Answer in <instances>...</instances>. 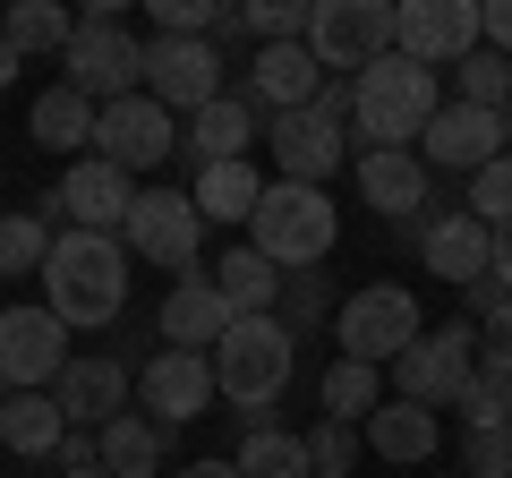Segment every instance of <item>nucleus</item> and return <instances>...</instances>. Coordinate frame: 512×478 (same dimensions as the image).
Segmentation results:
<instances>
[{
    "instance_id": "1",
    "label": "nucleus",
    "mask_w": 512,
    "mask_h": 478,
    "mask_svg": "<svg viewBox=\"0 0 512 478\" xmlns=\"http://www.w3.org/2000/svg\"><path fill=\"white\" fill-rule=\"evenodd\" d=\"M436 111H444L436 69H419L402 52H384L376 69L350 77V137H359V154H419Z\"/></svg>"
},
{
    "instance_id": "2",
    "label": "nucleus",
    "mask_w": 512,
    "mask_h": 478,
    "mask_svg": "<svg viewBox=\"0 0 512 478\" xmlns=\"http://www.w3.org/2000/svg\"><path fill=\"white\" fill-rule=\"evenodd\" d=\"M205 368H214V402H231L248 427H265V410L291 393L299 342L282 316H231V333L205 350Z\"/></svg>"
},
{
    "instance_id": "3",
    "label": "nucleus",
    "mask_w": 512,
    "mask_h": 478,
    "mask_svg": "<svg viewBox=\"0 0 512 478\" xmlns=\"http://www.w3.org/2000/svg\"><path fill=\"white\" fill-rule=\"evenodd\" d=\"M43 308L69 333H94L128 308V248L103 231H60L43 257Z\"/></svg>"
},
{
    "instance_id": "4",
    "label": "nucleus",
    "mask_w": 512,
    "mask_h": 478,
    "mask_svg": "<svg viewBox=\"0 0 512 478\" xmlns=\"http://www.w3.org/2000/svg\"><path fill=\"white\" fill-rule=\"evenodd\" d=\"M248 248L265 265H282V274H316V265L333 257V239H342V214H333L325 188H299V180H265V197H256L248 214Z\"/></svg>"
},
{
    "instance_id": "5",
    "label": "nucleus",
    "mask_w": 512,
    "mask_h": 478,
    "mask_svg": "<svg viewBox=\"0 0 512 478\" xmlns=\"http://www.w3.org/2000/svg\"><path fill=\"white\" fill-rule=\"evenodd\" d=\"M419 333H427V316H419V299H410L402 282H367V291H350L342 316H333V342H342V359H359V368H393Z\"/></svg>"
},
{
    "instance_id": "6",
    "label": "nucleus",
    "mask_w": 512,
    "mask_h": 478,
    "mask_svg": "<svg viewBox=\"0 0 512 478\" xmlns=\"http://www.w3.org/2000/svg\"><path fill=\"white\" fill-rule=\"evenodd\" d=\"M60 86H77L94 111L103 103H128V94H146V43L128 35L120 18H77V43L60 52Z\"/></svg>"
},
{
    "instance_id": "7",
    "label": "nucleus",
    "mask_w": 512,
    "mask_h": 478,
    "mask_svg": "<svg viewBox=\"0 0 512 478\" xmlns=\"http://www.w3.org/2000/svg\"><path fill=\"white\" fill-rule=\"evenodd\" d=\"M478 376V325H427L419 342L393 359V402H419V410H453L461 385Z\"/></svg>"
},
{
    "instance_id": "8",
    "label": "nucleus",
    "mask_w": 512,
    "mask_h": 478,
    "mask_svg": "<svg viewBox=\"0 0 512 478\" xmlns=\"http://www.w3.org/2000/svg\"><path fill=\"white\" fill-rule=\"evenodd\" d=\"M308 60L316 69H376L384 52H393V0H308Z\"/></svg>"
},
{
    "instance_id": "9",
    "label": "nucleus",
    "mask_w": 512,
    "mask_h": 478,
    "mask_svg": "<svg viewBox=\"0 0 512 478\" xmlns=\"http://www.w3.org/2000/svg\"><path fill=\"white\" fill-rule=\"evenodd\" d=\"M120 248L188 282V274H197V248H205V214H197V197H188V188H137Z\"/></svg>"
},
{
    "instance_id": "10",
    "label": "nucleus",
    "mask_w": 512,
    "mask_h": 478,
    "mask_svg": "<svg viewBox=\"0 0 512 478\" xmlns=\"http://www.w3.org/2000/svg\"><path fill=\"white\" fill-rule=\"evenodd\" d=\"M60 368H69V325L52 308H0V385L52 393Z\"/></svg>"
},
{
    "instance_id": "11",
    "label": "nucleus",
    "mask_w": 512,
    "mask_h": 478,
    "mask_svg": "<svg viewBox=\"0 0 512 478\" xmlns=\"http://www.w3.org/2000/svg\"><path fill=\"white\" fill-rule=\"evenodd\" d=\"M393 52L419 69H461L478 52V0H402L393 9Z\"/></svg>"
},
{
    "instance_id": "12",
    "label": "nucleus",
    "mask_w": 512,
    "mask_h": 478,
    "mask_svg": "<svg viewBox=\"0 0 512 478\" xmlns=\"http://www.w3.org/2000/svg\"><path fill=\"white\" fill-rule=\"evenodd\" d=\"M512 154V111H470V103H444L436 120H427V137H419V163L427 171H487V163H504Z\"/></svg>"
},
{
    "instance_id": "13",
    "label": "nucleus",
    "mask_w": 512,
    "mask_h": 478,
    "mask_svg": "<svg viewBox=\"0 0 512 478\" xmlns=\"http://www.w3.org/2000/svg\"><path fill=\"white\" fill-rule=\"evenodd\" d=\"M171 146H180V120H171L154 94H128V103H103V111H94V154L120 163L128 180L154 171V163H171Z\"/></svg>"
},
{
    "instance_id": "14",
    "label": "nucleus",
    "mask_w": 512,
    "mask_h": 478,
    "mask_svg": "<svg viewBox=\"0 0 512 478\" xmlns=\"http://www.w3.org/2000/svg\"><path fill=\"white\" fill-rule=\"evenodd\" d=\"M222 69H231V60H222L214 43H197V35H154V43H146V94L171 111V120L214 103V94H222Z\"/></svg>"
},
{
    "instance_id": "15",
    "label": "nucleus",
    "mask_w": 512,
    "mask_h": 478,
    "mask_svg": "<svg viewBox=\"0 0 512 478\" xmlns=\"http://www.w3.org/2000/svg\"><path fill=\"white\" fill-rule=\"evenodd\" d=\"M265 154H274L282 180L325 188L333 171L350 163V129H333L325 111H274V120H265Z\"/></svg>"
},
{
    "instance_id": "16",
    "label": "nucleus",
    "mask_w": 512,
    "mask_h": 478,
    "mask_svg": "<svg viewBox=\"0 0 512 478\" xmlns=\"http://www.w3.org/2000/svg\"><path fill=\"white\" fill-rule=\"evenodd\" d=\"M137 402H146V419L171 436V427H188V419L214 410V368H205L197 350H154L146 376H137Z\"/></svg>"
},
{
    "instance_id": "17",
    "label": "nucleus",
    "mask_w": 512,
    "mask_h": 478,
    "mask_svg": "<svg viewBox=\"0 0 512 478\" xmlns=\"http://www.w3.org/2000/svg\"><path fill=\"white\" fill-rule=\"evenodd\" d=\"M128 205H137V180H128L120 163H103V154H77L69 180H60V214H69V231L120 239L128 231Z\"/></svg>"
},
{
    "instance_id": "18",
    "label": "nucleus",
    "mask_w": 512,
    "mask_h": 478,
    "mask_svg": "<svg viewBox=\"0 0 512 478\" xmlns=\"http://www.w3.org/2000/svg\"><path fill=\"white\" fill-rule=\"evenodd\" d=\"M128 393H137V376H128L120 359H103V350H94V359H69V368H60L52 402H60V419H69V427L103 436V427L128 410Z\"/></svg>"
},
{
    "instance_id": "19",
    "label": "nucleus",
    "mask_w": 512,
    "mask_h": 478,
    "mask_svg": "<svg viewBox=\"0 0 512 478\" xmlns=\"http://www.w3.org/2000/svg\"><path fill=\"white\" fill-rule=\"evenodd\" d=\"M419 265L436 282H478V274H495V231L478 214H461V205H444L436 222H419Z\"/></svg>"
},
{
    "instance_id": "20",
    "label": "nucleus",
    "mask_w": 512,
    "mask_h": 478,
    "mask_svg": "<svg viewBox=\"0 0 512 478\" xmlns=\"http://www.w3.org/2000/svg\"><path fill=\"white\" fill-rule=\"evenodd\" d=\"M154 333H163V350H197V359H205V350L231 333V308H222L214 274L171 282V299H163V316H154Z\"/></svg>"
},
{
    "instance_id": "21",
    "label": "nucleus",
    "mask_w": 512,
    "mask_h": 478,
    "mask_svg": "<svg viewBox=\"0 0 512 478\" xmlns=\"http://www.w3.org/2000/svg\"><path fill=\"white\" fill-rule=\"evenodd\" d=\"M316 86H325V69L308 60V43H265L239 94H248V103L274 120V111H308V103H316Z\"/></svg>"
},
{
    "instance_id": "22",
    "label": "nucleus",
    "mask_w": 512,
    "mask_h": 478,
    "mask_svg": "<svg viewBox=\"0 0 512 478\" xmlns=\"http://www.w3.org/2000/svg\"><path fill=\"white\" fill-rule=\"evenodd\" d=\"M359 444L376 461H402V470H410V461H436L444 453V419H436V410H419V402H376V410H367V427H359Z\"/></svg>"
},
{
    "instance_id": "23",
    "label": "nucleus",
    "mask_w": 512,
    "mask_h": 478,
    "mask_svg": "<svg viewBox=\"0 0 512 478\" xmlns=\"http://www.w3.org/2000/svg\"><path fill=\"white\" fill-rule=\"evenodd\" d=\"M256 120H265V111H256L248 94H214L205 111H188V154H197V171H214V163H248Z\"/></svg>"
},
{
    "instance_id": "24",
    "label": "nucleus",
    "mask_w": 512,
    "mask_h": 478,
    "mask_svg": "<svg viewBox=\"0 0 512 478\" xmlns=\"http://www.w3.org/2000/svg\"><path fill=\"white\" fill-rule=\"evenodd\" d=\"M359 197L376 205L384 222H419V205H427V163H419V154H359Z\"/></svg>"
},
{
    "instance_id": "25",
    "label": "nucleus",
    "mask_w": 512,
    "mask_h": 478,
    "mask_svg": "<svg viewBox=\"0 0 512 478\" xmlns=\"http://www.w3.org/2000/svg\"><path fill=\"white\" fill-rule=\"evenodd\" d=\"M94 444H103V470L111 478H163V453H171V436L146 419V410H120Z\"/></svg>"
},
{
    "instance_id": "26",
    "label": "nucleus",
    "mask_w": 512,
    "mask_h": 478,
    "mask_svg": "<svg viewBox=\"0 0 512 478\" xmlns=\"http://www.w3.org/2000/svg\"><path fill=\"white\" fill-rule=\"evenodd\" d=\"M26 137H35L43 154H77V146H94V103H86L77 86L35 94V111H26Z\"/></svg>"
},
{
    "instance_id": "27",
    "label": "nucleus",
    "mask_w": 512,
    "mask_h": 478,
    "mask_svg": "<svg viewBox=\"0 0 512 478\" xmlns=\"http://www.w3.org/2000/svg\"><path fill=\"white\" fill-rule=\"evenodd\" d=\"M214 291L231 316H274L282 308V265H265L256 248H231V257L214 265Z\"/></svg>"
},
{
    "instance_id": "28",
    "label": "nucleus",
    "mask_w": 512,
    "mask_h": 478,
    "mask_svg": "<svg viewBox=\"0 0 512 478\" xmlns=\"http://www.w3.org/2000/svg\"><path fill=\"white\" fill-rule=\"evenodd\" d=\"M60 436H69V419H60L52 393H9V410H0V444L9 453H60Z\"/></svg>"
},
{
    "instance_id": "29",
    "label": "nucleus",
    "mask_w": 512,
    "mask_h": 478,
    "mask_svg": "<svg viewBox=\"0 0 512 478\" xmlns=\"http://www.w3.org/2000/svg\"><path fill=\"white\" fill-rule=\"evenodd\" d=\"M0 35H9V52H18V60H35V52L60 60V52L77 43V18L60 9V0H18V9L0 18Z\"/></svg>"
},
{
    "instance_id": "30",
    "label": "nucleus",
    "mask_w": 512,
    "mask_h": 478,
    "mask_svg": "<svg viewBox=\"0 0 512 478\" xmlns=\"http://www.w3.org/2000/svg\"><path fill=\"white\" fill-rule=\"evenodd\" d=\"M188 197H197L205 222H248L256 197H265V180H256V163H214V171H197Z\"/></svg>"
},
{
    "instance_id": "31",
    "label": "nucleus",
    "mask_w": 512,
    "mask_h": 478,
    "mask_svg": "<svg viewBox=\"0 0 512 478\" xmlns=\"http://www.w3.org/2000/svg\"><path fill=\"white\" fill-rule=\"evenodd\" d=\"M384 402V368H359V359H333L325 385H316V410L342 427H367V410Z\"/></svg>"
},
{
    "instance_id": "32",
    "label": "nucleus",
    "mask_w": 512,
    "mask_h": 478,
    "mask_svg": "<svg viewBox=\"0 0 512 478\" xmlns=\"http://www.w3.org/2000/svg\"><path fill=\"white\" fill-rule=\"evenodd\" d=\"M231 461H239V478H308V436H282V427H248Z\"/></svg>"
},
{
    "instance_id": "33",
    "label": "nucleus",
    "mask_w": 512,
    "mask_h": 478,
    "mask_svg": "<svg viewBox=\"0 0 512 478\" xmlns=\"http://www.w3.org/2000/svg\"><path fill=\"white\" fill-rule=\"evenodd\" d=\"M52 222L43 214H0V282H18V274H43V257H52Z\"/></svg>"
},
{
    "instance_id": "34",
    "label": "nucleus",
    "mask_w": 512,
    "mask_h": 478,
    "mask_svg": "<svg viewBox=\"0 0 512 478\" xmlns=\"http://www.w3.org/2000/svg\"><path fill=\"white\" fill-rule=\"evenodd\" d=\"M461 103L470 111H512V60L478 43V52L461 60Z\"/></svg>"
},
{
    "instance_id": "35",
    "label": "nucleus",
    "mask_w": 512,
    "mask_h": 478,
    "mask_svg": "<svg viewBox=\"0 0 512 478\" xmlns=\"http://www.w3.org/2000/svg\"><path fill=\"white\" fill-rule=\"evenodd\" d=\"M239 26L256 35V52H265V43H299V35H308V0H248Z\"/></svg>"
},
{
    "instance_id": "36",
    "label": "nucleus",
    "mask_w": 512,
    "mask_h": 478,
    "mask_svg": "<svg viewBox=\"0 0 512 478\" xmlns=\"http://www.w3.org/2000/svg\"><path fill=\"white\" fill-rule=\"evenodd\" d=\"M350 461H359V427L316 419L308 427V478H350Z\"/></svg>"
},
{
    "instance_id": "37",
    "label": "nucleus",
    "mask_w": 512,
    "mask_h": 478,
    "mask_svg": "<svg viewBox=\"0 0 512 478\" xmlns=\"http://www.w3.org/2000/svg\"><path fill=\"white\" fill-rule=\"evenodd\" d=\"M461 214H478L487 231H504V222H512V154H504V163H487V171H470V197H461Z\"/></svg>"
},
{
    "instance_id": "38",
    "label": "nucleus",
    "mask_w": 512,
    "mask_h": 478,
    "mask_svg": "<svg viewBox=\"0 0 512 478\" xmlns=\"http://www.w3.org/2000/svg\"><path fill=\"white\" fill-rule=\"evenodd\" d=\"M453 410H461V427H470V436H478V427H512V385H495V376H470Z\"/></svg>"
},
{
    "instance_id": "39",
    "label": "nucleus",
    "mask_w": 512,
    "mask_h": 478,
    "mask_svg": "<svg viewBox=\"0 0 512 478\" xmlns=\"http://www.w3.org/2000/svg\"><path fill=\"white\" fill-rule=\"evenodd\" d=\"M282 325H291V342H299V333H308V325H325V274H282Z\"/></svg>"
},
{
    "instance_id": "40",
    "label": "nucleus",
    "mask_w": 512,
    "mask_h": 478,
    "mask_svg": "<svg viewBox=\"0 0 512 478\" xmlns=\"http://www.w3.org/2000/svg\"><path fill=\"white\" fill-rule=\"evenodd\" d=\"M461 478H512V427H478V436H461Z\"/></svg>"
},
{
    "instance_id": "41",
    "label": "nucleus",
    "mask_w": 512,
    "mask_h": 478,
    "mask_svg": "<svg viewBox=\"0 0 512 478\" xmlns=\"http://www.w3.org/2000/svg\"><path fill=\"white\" fill-rule=\"evenodd\" d=\"M478 376H495V385H512V299L478 325Z\"/></svg>"
},
{
    "instance_id": "42",
    "label": "nucleus",
    "mask_w": 512,
    "mask_h": 478,
    "mask_svg": "<svg viewBox=\"0 0 512 478\" xmlns=\"http://www.w3.org/2000/svg\"><path fill=\"white\" fill-rule=\"evenodd\" d=\"M60 470H69V478H86V470H103V444H94L86 427H69V436H60Z\"/></svg>"
},
{
    "instance_id": "43",
    "label": "nucleus",
    "mask_w": 512,
    "mask_h": 478,
    "mask_svg": "<svg viewBox=\"0 0 512 478\" xmlns=\"http://www.w3.org/2000/svg\"><path fill=\"white\" fill-rule=\"evenodd\" d=\"M478 43L512 60V0H487V9H478Z\"/></svg>"
},
{
    "instance_id": "44",
    "label": "nucleus",
    "mask_w": 512,
    "mask_h": 478,
    "mask_svg": "<svg viewBox=\"0 0 512 478\" xmlns=\"http://www.w3.org/2000/svg\"><path fill=\"white\" fill-rule=\"evenodd\" d=\"M504 299H512V291H504V282H495V274H478V282H461V308H470L478 325H487V316L504 308Z\"/></svg>"
},
{
    "instance_id": "45",
    "label": "nucleus",
    "mask_w": 512,
    "mask_h": 478,
    "mask_svg": "<svg viewBox=\"0 0 512 478\" xmlns=\"http://www.w3.org/2000/svg\"><path fill=\"white\" fill-rule=\"evenodd\" d=\"M308 111H325L333 129H342V120H350V77H325V86H316V103H308Z\"/></svg>"
},
{
    "instance_id": "46",
    "label": "nucleus",
    "mask_w": 512,
    "mask_h": 478,
    "mask_svg": "<svg viewBox=\"0 0 512 478\" xmlns=\"http://www.w3.org/2000/svg\"><path fill=\"white\" fill-rule=\"evenodd\" d=\"M495 282H504V291H512V222H504V231H495Z\"/></svg>"
},
{
    "instance_id": "47",
    "label": "nucleus",
    "mask_w": 512,
    "mask_h": 478,
    "mask_svg": "<svg viewBox=\"0 0 512 478\" xmlns=\"http://www.w3.org/2000/svg\"><path fill=\"white\" fill-rule=\"evenodd\" d=\"M171 478H239V461H188V470H171Z\"/></svg>"
},
{
    "instance_id": "48",
    "label": "nucleus",
    "mask_w": 512,
    "mask_h": 478,
    "mask_svg": "<svg viewBox=\"0 0 512 478\" xmlns=\"http://www.w3.org/2000/svg\"><path fill=\"white\" fill-rule=\"evenodd\" d=\"M18 69H26V60H18V52H9V35H0V94L18 86Z\"/></svg>"
},
{
    "instance_id": "49",
    "label": "nucleus",
    "mask_w": 512,
    "mask_h": 478,
    "mask_svg": "<svg viewBox=\"0 0 512 478\" xmlns=\"http://www.w3.org/2000/svg\"><path fill=\"white\" fill-rule=\"evenodd\" d=\"M0 410H9V385H0Z\"/></svg>"
},
{
    "instance_id": "50",
    "label": "nucleus",
    "mask_w": 512,
    "mask_h": 478,
    "mask_svg": "<svg viewBox=\"0 0 512 478\" xmlns=\"http://www.w3.org/2000/svg\"><path fill=\"white\" fill-rule=\"evenodd\" d=\"M86 478H111V470H86Z\"/></svg>"
}]
</instances>
